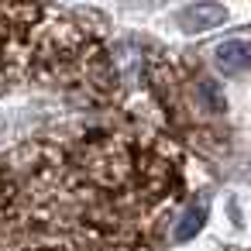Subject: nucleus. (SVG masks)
I'll return each instance as SVG.
<instances>
[{
  "instance_id": "f257e3e1",
  "label": "nucleus",
  "mask_w": 251,
  "mask_h": 251,
  "mask_svg": "<svg viewBox=\"0 0 251 251\" xmlns=\"http://www.w3.org/2000/svg\"><path fill=\"white\" fill-rule=\"evenodd\" d=\"M227 21V11L220 4H193L179 14V28L182 31H210L217 25Z\"/></svg>"
},
{
  "instance_id": "7ed1b4c3",
  "label": "nucleus",
  "mask_w": 251,
  "mask_h": 251,
  "mask_svg": "<svg viewBox=\"0 0 251 251\" xmlns=\"http://www.w3.org/2000/svg\"><path fill=\"white\" fill-rule=\"evenodd\" d=\"M203 217H206V210H203V203H196V206H193V210H189V213L176 224V237H179V241L193 237V234H196V227L203 224Z\"/></svg>"
},
{
  "instance_id": "f03ea898",
  "label": "nucleus",
  "mask_w": 251,
  "mask_h": 251,
  "mask_svg": "<svg viewBox=\"0 0 251 251\" xmlns=\"http://www.w3.org/2000/svg\"><path fill=\"white\" fill-rule=\"evenodd\" d=\"M217 66L224 73H248L251 69V42L248 38H230V42H220L217 45Z\"/></svg>"
}]
</instances>
